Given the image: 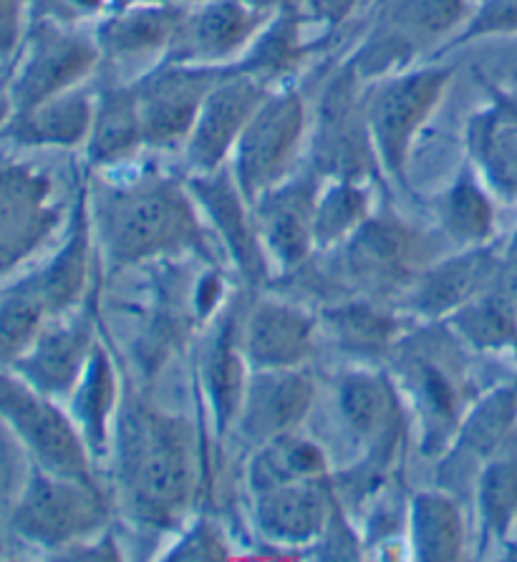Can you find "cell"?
<instances>
[{
	"mask_svg": "<svg viewBox=\"0 0 517 562\" xmlns=\"http://www.w3.org/2000/svg\"><path fill=\"white\" fill-rule=\"evenodd\" d=\"M71 204L56 194V182L23 161H0V278L21 268L54 240Z\"/></svg>",
	"mask_w": 517,
	"mask_h": 562,
	"instance_id": "13",
	"label": "cell"
},
{
	"mask_svg": "<svg viewBox=\"0 0 517 562\" xmlns=\"http://www.w3.org/2000/svg\"><path fill=\"white\" fill-rule=\"evenodd\" d=\"M321 255L330 260L326 270L338 293L400 308L422 270L439 258V248L429 233L384 210L374 212L344 245Z\"/></svg>",
	"mask_w": 517,
	"mask_h": 562,
	"instance_id": "5",
	"label": "cell"
},
{
	"mask_svg": "<svg viewBox=\"0 0 517 562\" xmlns=\"http://www.w3.org/2000/svg\"><path fill=\"white\" fill-rule=\"evenodd\" d=\"M464 348L477 353H495L517 346V318L490 288L445 321Z\"/></svg>",
	"mask_w": 517,
	"mask_h": 562,
	"instance_id": "39",
	"label": "cell"
},
{
	"mask_svg": "<svg viewBox=\"0 0 517 562\" xmlns=\"http://www.w3.org/2000/svg\"><path fill=\"white\" fill-rule=\"evenodd\" d=\"M318 336V315L278 297H258L240 315V348L250 371L303 369Z\"/></svg>",
	"mask_w": 517,
	"mask_h": 562,
	"instance_id": "25",
	"label": "cell"
},
{
	"mask_svg": "<svg viewBox=\"0 0 517 562\" xmlns=\"http://www.w3.org/2000/svg\"><path fill=\"white\" fill-rule=\"evenodd\" d=\"M318 330L336 351L356 361H389L404 338L406 315L367 297H338L318 313Z\"/></svg>",
	"mask_w": 517,
	"mask_h": 562,
	"instance_id": "29",
	"label": "cell"
},
{
	"mask_svg": "<svg viewBox=\"0 0 517 562\" xmlns=\"http://www.w3.org/2000/svg\"><path fill=\"white\" fill-rule=\"evenodd\" d=\"M94 258H99L94 223H91L89 182L79 184V192L71 202V212L66 217V233L50 258L21 278L25 291L38 297L48 318H58L83 305V297L91 285Z\"/></svg>",
	"mask_w": 517,
	"mask_h": 562,
	"instance_id": "18",
	"label": "cell"
},
{
	"mask_svg": "<svg viewBox=\"0 0 517 562\" xmlns=\"http://www.w3.org/2000/svg\"><path fill=\"white\" fill-rule=\"evenodd\" d=\"M29 31V0H0V64H11Z\"/></svg>",
	"mask_w": 517,
	"mask_h": 562,
	"instance_id": "46",
	"label": "cell"
},
{
	"mask_svg": "<svg viewBox=\"0 0 517 562\" xmlns=\"http://www.w3.org/2000/svg\"><path fill=\"white\" fill-rule=\"evenodd\" d=\"M334 476L295 480L250 492L252 525L270 548L295 550L303 558L321 538L336 505Z\"/></svg>",
	"mask_w": 517,
	"mask_h": 562,
	"instance_id": "21",
	"label": "cell"
},
{
	"mask_svg": "<svg viewBox=\"0 0 517 562\" xmlns=\"http://www.w3.org/2000/svg\"><path fill=\"white\" fill-rule=\"evenodd\" d=\"M311 106L295 83L273 89L237 139L231 161L233 180L243 198L256 202L301 167L308 149Z\"/></svg>",
	"mask_w": 517,
	"mask_h": 562,
	"instance_id": "10",
	"label": "cell"
},
{
	"mask_svg": "<svg viewBox=\"0 0 517 562\" xmlns=\"http://www.w3.org/2000/svg\"><path fill=\"white\" fill-rule=\"evenodd\" d=\"M431 212H435L439 235L457 250L480 248L493 240L495 204L490 200L487 184L480 180L470 161L431 200Z\"/></svg>",
	"mask_w": 517,
	"mask_h": 562,
	"instance_id": "35",
	"label": "cell"
},
{
	"mask_svg": "<svg viewBox=\"0 0 517 562\" xmlns=\"http://www.w3.org/2000/svg\"><path fill=\"white\" fill-rule=\"evenodd\" d=\"M50 318L38 297L19 283L0 293V371H11Z\"/></svg>",
	"mask_w": 517,
	"mask_h": 562,
	"instance_id": "40",
	"label": "cell"
},
{
	"mask_svg": "<svg viewBox=\"0 0 517 562\" xmlns=\"http://www.w3.org/2000/svg\"><path fill=\"white\" fill-rule=\"evenodd\" d=\"M227 66H202L162 58L134 76L144 144L149 149H182L210 89Z\"/></svg>",
	"mask_w": 517,
	"mask_h": 562,
	"instance_id": "14",
	"label": "cell"
},
{
	"mask_svg": "<svg viewBox=\"0 0 517 562\" xmlns=\"http://www.w3.org/2000/svg\"><path fill=\"white\" fill-rule=\"evenodd\" d=\"M316 402V383L306 369L250 371L233 431L250 449L299 431Z\"/></svg>",
	"mask_w": 517,
	"mask_h": 562,
	"instance_id": "20",
	"label": "cell"
},
{
	"mask_svg": "<svg viewBox=\"0 0 517 562\" xmlns=\"http://www.w3.org/2000/svg\"><path fill=\"white\" fill-rule=\"evenodd\" d=\"M497 266L499 250L495 245L439 255L435 262L422 270L417 283L406 291L400 308L419 323L447 321L449 315L493 288Z\"/></svg>",
	"mask_w": 517,
	"mask_h": 562,
	"instance_id": "23",
	"label": "cell"
},
{
	"mask_svg": "<svg viewBox=\"0 0 517 562\" xmlns=\"http://www.w3.org/2000/svg\"><path fill=\"white\" fill-rule=\"evenodd\" d=\"M157 3H180V0H112L109 8H126V5H157Z\"/></svg>",
	"mask_w": 517,
	"mask_h": 562,
	"instance_id": "51",
	"label": "cell"
},
{
	"mask_svg": "<svg viewBox=\"0 0 517 562\" xmlns=\"http://www.w3.org/2000/svg\"><path fill=\"white\" fill-rule=\"evenodd\" d=\"M270 19L243 0H200L184 5L177 38L167 58L202 66H231Z\"/></svg>",
	"mask_w": 517,
	"mask_h": 562,
	"instance_id": "24",
	"label": "cell"
},
{
	"mask_svg": "<svg viewBox=\"0 0 517 562\" xmlns=\"http://www.w3.org/2000/svg\"><path fill=\"white\" fill-rule=\"evenodd\" d=\"M243 3L258 8V11L268 13V15L285 11V8H299V0H243Z\"/></svg>",
	"mask_w": 517,
	"mask_h": 562,
	"instance_id": "49",
	"label": "cell"
},
{
	"mask_svg": "<svg viewBox=\"0 0 517 562\" xmlns=\"http://www.w3.org/2000/svg\"><path fill=\"white\" fill-rule=\"evenodd\" d=\"M369 0H299V8L311 25H321L326 36L349 23Z\"/></svg>",
	"mask_w": 517,
	"mask_h": 562,
	"instance_id": "45",
	"label": "cell"
},
{
	"mask_svg": "<svg viewBox=\"0 0 517 562\" xmlns=\"http://www.w3.org/2000/svg\"><path fill=\"white\" fill-rule=\"evenodd\" d=\"M472 490L485 540L510 542L517 535V429L482 464Z\"/></svg>",
	"mask_w": 517,
	"mask_h": 562,
	"instance_id": "36",
	"label": "cell"
},
{
	"mask_svg": "<svg viewBox=\"0 0 517 562\" xmlns=\"http://www.w3.org/2000/svg\"><path fill=\"white\" fill-rule=\"evenodd\" d=\"M266 83L252 79V76L237 74L227 66L223 79L202 101L198 119H194L188 139L182 144V159L188 175H207L225 167L231 161L237 139L258 106L266 101Z\"/></svg>",
	"mask_w": 517,
	"mask_h": 562,
	"instance_id": "16",
	"label": "cell"
},
{
	"mask_svg": "<svg viewBox=\"0 0 517 562\" xmlns=\"http://www.w3.org/2000/svg\"><path fill=\"white\" fill-rule=\"evenodd\" d=\"M0 422L44 470L101 484L97 462L61 402L29 386L13 371H0Z\"/></svg>",
	"mask_w": 517,
	"mask_h": 562,
	"instance_id": "12",
	"label": "cell"
},
{
	"mask_svg": "<svg viewBox=\"0 0 517 562\" xmlns=\"http://www.w3.org/2000/svg\"><path fill=\"white\" fill-rule=\"evenodd\" d=\"M363 87L349 58L324 79L316 106L311 109L306 165L321 180H384L371 142Z\"/></svg>",
	"mask_w": 517,
	"mask_h": 562,
	"instance_id": "8",
	"label": "cell"
},
{
	"mask_svg": "<svg viewBox=\"0 0 517 562\" xmlns=\"http://www.w3.org/2000/svg\"><path fill=\"white\" fill-rule=\"evenodd\" d=\"M184 182L243 283L248 288L266 285L273 270L262 252L250 202L243 198L231 167L225 165L207 175H184Z\"/></svg>",
	"mask_w": 517,
	"mask_h": 562,
	"instance_id": "17",
	"label": "cell"
},
{
	"mask_svg": "<svg viewBox=\"0 0 517 562\" xmlns=\"http://www.w3.org/2000/svg\"><path fill=\"white\" fill-rule=\"evenodd\" d=\"M13 116V104H11V97H8L5 87H0V130L8 124V119Z\"/></svg>",
	"mask_w": 517,
	"mask_h": 562,
	"instance_id": "50",
	"label": "cell"
},
{
	"mask_svg": "<svg viewBox=\"0 0 517 562\" xmlns=\"http://www.w3.org/2000/svg\"><path fill=\"white\" fill-rule=\"evenodd\" d=\"M338 495V492H336ZM363 540L353 530L349 515H346L341 497H336L334 513L321 532V538L308 548V558L318 560H361L363 558Z\"/></svg>",
	"mask_w": 517,
	"mask_h": 562,
	"instance_id": "43",
	"label": "cell"
},
{
	"mask_svg": "<svg viewBox=\"0 0 517 562\" xmlns=\"http://www.w3.org/2000/svg\"><path fill=\"white\" fill-rule=\"evenodd\" d=\"M112 0H29V23L48 21L58 25L97 23L109 11Z\"/></svg>",
	"mask_w": 517,
	"mask_h": 562,
	"instance_id": "44",
	"label": "cell"
},
{
	"mask_svg": "<svg viewBox=\"0 0 517 562\" xmlns=\"http://www.w3.org/2000/svg\"><path fill=\"white\" fill-rule=\"evenodd\" d=\"M248 376L250 366L240 348V315L227 311L202 356V386H205L212 419L220 434L233 431Z\"/></svg>",
	"mask_w": 517,
	"mask_h": 562,
	"instance_id": "34",
	"label": "cell"
},
{
	"mask_svg": "<svg viewBox=\"0 0 517 562\" xmlns=\"http://www.w3.org/2000/svg\"><path fill=\"white\" fill-rule=\"evenodd\" d=\"M112 505L101 484L29 467L11 509V530L33 548L61 552L109 527Z\"/></svg>",
	"mask_w": 517,
	"mask_h": 562,
	"instance_id": "9",
	"label": "cell"
},
{
	"mask_svg": "<svg viewBox=\"0 0 517 562\" xmlns=\"http://www.w3.org/2000/svg\"><path fill=\"white\" fill-rule=\"evenodd\" d=\"M371 215H374V204H371V182H359V180L321 182L316 220H313L316 255L344 245Z\"/></svg>",
	"mask_w": 517,
	"mask_h": 562,
	"instance_id": "38",
	"label": "cell"
},
{
	"mask_svg": "<svg viewBox=\"0 0 517 562\" xmlns=\"http://www.w3.org/2000/svg\"><path fill=\"white\" fill-rule=\"evenodd\" d=\"M112 457L119 499L134 522L157 532L182 522L200 490L192 422L155 406L126 383Z\"/></svg>",
	"mask_w": 517,
	"mask_h": 562,
	"instance_id": "2",
	"label": "cell"
},
{
	"mask_svg": "<svg viewBox=\"0 0 517 562\" xmlns=\"http://www.w3.org/2000/svg\"><path fill=\"white\" fill-rule=\"evenodd\" d=\"M330 467L324 447L318 441L303 437L301 431H291L268 445L256 447L245 467V484L250 492L273 487V484L295 480H326Z\"/></svg>",
	"mask_w": 517,
	"mask_h": 562,
	"instance_id": "37",
	"label": "cell"
},
{
	"mask_svg": "<svg viewBox=\"0 0 517 562\" xmlns=\"http://www.w3.org/2000/svg\"><path fill=\"white\" fill-rule=\"evenodd\" d=\"M517 424V379L487 391L472 402L457 429L452 445L439 454L437 487L460 497L462 487H474V480Z\"/></svg>",
	"mask_w": 517,
	"mask_h": 562,
	"instance_id": "22",
	"label": "cell"
},
{
	"mask_svg": "<svg viewBox=\"0 0 517 562\" xmlns=\"http://www.w3.org/2000/svg\"><path fill=\"white\" fill-rule=\"evenodd\" d=\"M99 258L109 272L172 262L194 255L215 262L217 250L188 182L162 172H139L89 187Z\"/></svg>",
	"mask_w": 517,
	"mask_h": 562,
	"instance_id": "1",
	"label": "cell"
},
{
	"mask_svg": "<svg viewBox=\"0 0 517 562\" xmlns=\"http://www.w3.org/2000/svg\"><path fill=\"white\" fill-rule=\"evenodd\" d=\"M184 15V3L109 8L94 23L101 68L116 74L119 66L167 58Z\"/></svg>",
	"mask_w": 517,
	"mask_h": 562,
	"instance_id": "27",
	"label": "cell"
},
{
	"mask_svg": "<svg viewBox=\"0 0 517 562\" xmlns=\"http://www.w3.org/2000/svg\"><path fill=\"white\" fill-rule=\"evenodd\" d=\"M180 3H184V5H192V3H200V0H180Z\"/></svg>",
	"mask_w": 517,
	"mask_h": 562,
	"instance_id": "52",
	"label": "cell"
},
{
	"mask_svg": "<svg viewBox=\"0 0 517 562\" xmlns=\"http://www.w3.org/2000/svg\"><path fill=\"white\" fill-rule=\"evenodd\" d=\"M91 116H94V89L81 83L44 104L13 112L0 130V139L23 149H83Z\"/></svg>",
	"mask_w": 517,
	"mask_h": 562,
	"instance_id": "31",
	"label": "cell"
},
{
	"mask_svg": "<svg viewBox=\"0 0 517 562\" xmlns=\"http://www.w3.org/2000/svg\"><path fill=\"white\" fill-rule=\"evenodd\" d=\"M162 560H180V562H217V560H233L231 542L225 538V530L217 522L207 517H200L198 522L184 527L180 538L169 550L159 555Z\"/></svg>",
	"mask_w": 517,
	"mask_h": 562,
	"instance_id": "42",
	"label": "cell"
},
{
	"mask_svg": "<svg viewBox=\"0 0 517 562\" xmlns=\"http://www.w3.org/2000/svg\"><path fill=\"white\" fill-rule=\"evenodd\" d=\"M56 558H64V560H119L122 558V550H119V542L114 538L112 527H106V530H101L97 535H91V538H87V540L71 544V548L56 552Z\"/></svg>",
	"mask_w": 517,
	"mask_h": 562,
	"instance_id": "48",
	"label": "cell"
},
{
	"mask_svg": "<svg viewBox=\"0 0 517 562\" xmlns=\"http://www.w3.org/2000/svg\"><path fill=\"white\" fill-rule=\"evenodd\" d=\"M485 89L487 101L464 124V151L487 190L517 202V89Z\"/></svg>",
	"mask_w": 517,
	"mask_h": 562,
	"instance_id": "26",
	"label": "cell"
},
{
	"mask_svg": "<svg viewBox=\"0 0 517 562\" xmlns=\"http://www.w3.org/2000/svg\"><path fill=\"white\" fill-rule=\"evenodd\" d=\"M406 548L412 560L457 562L468 548V527L460 497L442 487L412 495L404 515Z\"/></svg>",
	"mask_w": 517,
	"mask_h": 562,
	"instance_id": "33",
	"label": "cell"
},
{
	"mask_svg": "<svg viewBox=\"0 0 517 562\" xmlns=\"http://www.w3.org/2000/svg\"><path fill=\"white\" fill-rule=\"evenodd\" d=\"M472 8L474 0H379L374 21L346 58L361 81L435 61L470 19Z\"/></svg>",
	"mask_w": 517,
	"mask_h": 562,
	"instance_id": "7",
	"label": "cell"
},
{
	"mask_svg": "<svg viewBox=\"0 0 517 562\" xmlns=\"http://www.w3.org/2000/svg\"><path fill=\"white\" fill-rule=\"evenodd\" d=\"M124 386L119 379L116 363L109 353V348L97 340L91 359L83 369L79 383L66 398V412L79 429L83 445L94 462H104L112 457L114 429L119 406H122Z\"/></svg>",
	"mask_w": 517,
	"mask_h": 562,
	"instance_id": "30",
	"label": "cell"
},
{
	"mask_svg": "<svg viewBox=\"0 0 517 562\" xmlns=\"http://www.w3.org/2000/svg\"><path fill=\"white\" fill-rule=\"evenodd\" d=\"M321 182L324 180L303 165L250 202L252 223L273 276H293L316 255L313 220Z\"/></svg>",
	"mask_w": 517,
	"mask_h": 562,
	"instance_id": "15",
	"label": "cell"
},
{
	"mask_svg": "<svg viewBox=\"0 0 517 562\" xmlns=\"http://www.w3.org/2000/svg\"><path fill=\"white\" fill-rule=\"evenodd\" d=\"M99 68L101 54L94 33L76 25L31 21L5 83L13 112H25L89 83Z\"/></svg>",
	"mask_w": 517,
	"mask_h": 562,
	"instance_id": "11",
	"label": "cell"
},
{
	"mask_svg": "<svg viewBox=\"0 0 517 562\" xmlns=\"http://www.w3.org/2000/svg\"><path fill=\"white\" fill-rule=\"evenodd\" d=\"M493 293L503 301L517 318V233L499 252V266L493 283Z\"/></svg>",
	"mask_w": 517,
	"mask_h": 562,
	"instance_id": "47",
	"label": "cell"
},
{
	"mask_svg": "<svg viewBox=\"0 0 517 562\" xmlns=\"http://www.w3.org/2000/svg\"><path fill=\"white\" fill-rule=\"evenodd\" d=\"M306 25L301 8H285L270 15L266 25L231 66L237 74L252 76L268 89H281L295 83V76L306 66L318 46L306 38Z\"/></svg>",
	"mask_w": 517,
	"mask_h": 562,
	"instance_id": "32",
	"label": "cell"
},
{
	"mask_svg": "<svg viewBox=\"0 0 517 562\" xmlns=\"http://www.w3.org/2000/svg\"><path fill=\"white\" fill-rule=\"evenodd\" d=\"M454 68L442 61H427L402 74L367 81L363 106L384 180L412 192L409 159L417 136L442 104L452 87Z\"/></svg>",
	"mask_w": 517,
	"mask_h": 562,
	"instance_id": "6",
	"label": "cell"
},
{
	"mask_svg": "<svg viewBox=\"0 0 517 562\" xmlns=\"http://www.w3.org/2000/svg\"><path fill=\"white\" fill-rule=\"evenodd\" d=\"M409 419L419 427V447L439 457L452 445L472 404L464 344L445 321L409 328L389 356Z\"/></svg>",
	"mask_w": 517,
	"mask_h": 562,
	"instance_id": "3",
	"label": "cell"
},
{
	"mask_svg": "<svg viewBox=\"0 0 517 562\" xmlns=\"http://www.w3.org/2000/svg\"><path fill=\"white\" fill-rule=\"evenodd\" d=\"M517 33V0H474L470 19L457 31V36L439 50L435 61L452 54L457 48H464L477 41L495 36H515Z\"/></svg>",
	"mask_w": 517,
	"mask_h": 562,
	"instance_id": "41",
	"label": "cell"
},
{
	"mask_svg": "<svg viewBox=\"0 0 517 562\" xmlns=\"http://www.w3.org/2000/svg\"><path fill=\"white\" fill-rule=\"evenodd\" d=\"M144 144L139 101L132 79L109 76L94 89V116L83 144V159L91 172H114L134 161Z\"/></svg>",
	"mask_w": 517,
	"mask_h": 562,
	"instance_id": "28",
	"label": "cell"
},
{
	"mask_svg": "<svg viewBox=\"0 0 517 562\" xmlns=\"http://www.w3.org/2000/svg\"><path fill=\"white\" fill-rule=\"evenodd\" d=\"M336 408L346 434L359 449V462L334 484L338 497L356 505L374 497L392 480L409 431L402 391L392 376L371 369L346 371L336 381Z\"/></svg>",
	"mask_w": 517,
	"mask_h": 562,
	"instance_id": "4",
	"label": "cell"
},
{
	"mask_svg": "<svg viewBox=\"0 0 517 562\" xmlns=\"http://www.w3.org/2000/svg\"><path fill=\"white\" fill-rule=\"evenodd\" d=\"M97 321L89 305L50 318L13 366V373L41 394L66 402L97 346Z\"/></svg>",
	"mask_w": 517,
	"mask_h": 562,
	"instance_id": "19",
	"label": "cell"
}]
</instances>
